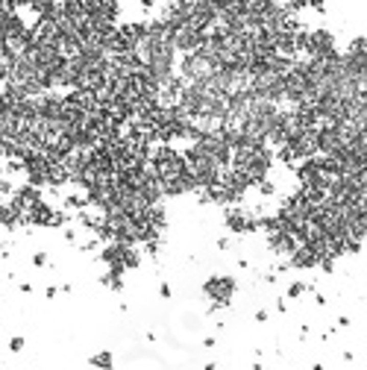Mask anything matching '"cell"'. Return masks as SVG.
<instances>
[{"label":"cell","mask_w":367,"mask_h":370,"mask_svg":"<svg viewBox=\"0 0 367 370\" xmlns=\"http://www.w3.org/2000/svg\"><path fill=\"white\" fill-rule=\"evenodd\" d=\"M235 288L238 285L232 276H212V279H206L203 291H206V297L212 300L214 309H226L232 303V297H235Z\"/></svg>","instance_id":"obj_1"},{"label":"cell","mask_w":367,"mask_h":370,"mask_svg":"<svg viewBox=\"0 0 367 370\" xmlns=\"http://www.w3.org/2000/svg\"><path fill=\"white\" fill-rule=\"evenodd\" d=\"M303 53L308 56H332L335 53V36L329 30H303Z\"/></svg>","instance_id":"obj_2"},{"label":"cell","mask_w":367,"mask_h":370,"mask_svg":"<svg viewBox=\"0 0 367 370\" xmlns=\"http://www.w3.org/2000/svg\"><path fill=\"white\" fill-rule=\"evenodd\" d=\"M83 6H85V15L97 24H115L120 15L118 0H83Z\"/></svg>","instance_id":"obj_3"},{"label":"cell","mask_w":367,"mask_h":370,"mask_svg":"<svg viewBox=\"0 0 367 370\" xmlns=\"http://www.w3.org/2000/svg\"><path fill=\"white\" fill-rule=\"evenodd\" d=\"M267 247L273 253H279V256H291V253L300 247V241H297L294 232H288V229H276V232H267Z\"/></svg>","instance_id":"obj_4"},{"label":"cell","mask_w":367,"mask_h":370,"mask_svg":"<svg viewBox=\"0 0 367 370\" xmlns=\"http://www.w3.org/2000/svg\"><path fill=\"white\" fill-rule=\"evenodd\" d=\"M226 227L238 232V235H244V232H259V217L247 215V212H241V209H229L226 212Z\"/></svg>","instance_id":"obj_5"},{"label":"cell","mask_w":367,"mask_h":370,"mask_svg":"<svg viewBox=\"0 0 367 370\" xmlns=\"http://www.w3.org/2000/svg\"><path fill=\"white\" fill-rule=\"evenodd\" d=\"M317 262H320V256L308 244H300L291 256H288V264L291 267H300V270H308V267H317Z\"/></svg>","instance_id":"obj_6"},{"label":"cell","mask_w":367,"mask_h":370,"mask_svg":"<svg viewBox=\"0 0 367 370\" xmlns=\"http://www.w3.org/2000/svg\"><path fill=\"white\" fill-rule=\"evenodd\" d=\"M27 6L38 15V18H50L59 9V0H27Z\"/></svg>","instance_id":"obj_7"},{"label":"cell","mask_w":367,"mask_h":370,"mask_svg":"<svg viewBox=\"0 0 367 370\" xmlns=\"http://www.w3.org/2000/svg\"><path fill=\"white\" fill-rule=\"evenodd\" d=\"M100 282L106 288H112V291H120L124 288V270H115V267H109L106 274L100 276Z\"/></svg>","instance_id":"obj_8"},{"label":"cell","mask_w":367,"mask_h":370,"mask_svg":"<svg viewBox=\"0 0 367 370\" xmlns=\"http://www.w3.org/2000/svg\"><path fill=\"white\" fill-rule=\"evenodd\" d=\"M91 367L112 370V367H115V358H112V353H97V356H91Z\"/></svg>","instance_id":"obj_9"},{"label":"cell","mask_w":367,"mask_h":370,"mask_svg":"<svg viewBox=\"0 0 367 370\" xmlns=\"http://www.w3.org/2000/svg\"><path fill=\"white\" fill-rule=\"evenodd\" d=\"M306 294V282H291V288H288V297L297 300V297H303Z\"/></svg>","instance_id":"obj_10"},{"label":"cell","mask_w":367,"mask_h":370,"mask_svg":"<svg viewBox=\"0 0 367 370\" xmlns=\"http://www.w3.org/2000/svg\"><path fill=\"white\" fill-rule=\"evenodd\" d=\"M15 12V3L12 0H0V21L6 18V15H12Z\"/></svg>","instance_id":"obj_11"},{"label":"cell","mask_w":367,"mask_h":370,"mask_svg":"<svg viewBox=\"0 0 367 370\" xmlns=\"http://www.w3.org/2000/svg\"><path fill=\"white\" fill-rule=\"evenodd\" d=\"M9 350H12V353H21V350H24V338H21V335H15L12 341H9Z\"/></svg>","instance_id":"obj_12"},{"label":"cell","mask_w":367,"mask_h":370,"mask_svg":"<svg viewBox=\"0 0 367 370\" xmlns=\"http://www.w3.org/2000/svg\"><path fill=\"white\" fill-rule=\"evenodd\" d=\"M33 264H36V267H44V264H47V253H36V256H33Z\"/></svg>","instance_id":"obj_13"},{"label":"cell","mask_w":367,"mask_h":370,"mask_svg":"<svg viewBox=\"0 0 367 370\" xmlns=\"http://www.w3.org/2000/svg\"><path fill=\"white\" fill-rule=\"evenodd\" d=\"M141 6H144V9H153V6H156V0H141Z\"/></svg>","instance_id":"obj_14"},{"label":"cell","mask_w":367,"mask_h":370,"mask_svg":"<svg viewBox=\"0 0 367 370\" xmlns=\"http://www.w3.org/2000/svg\"><path fill=\"white\" fill-rule=\"evenodd\" d=\"M203 370H214V364H206V367H203Z\"/></svg>","instance_id":"obj_15"}]
</instances>
